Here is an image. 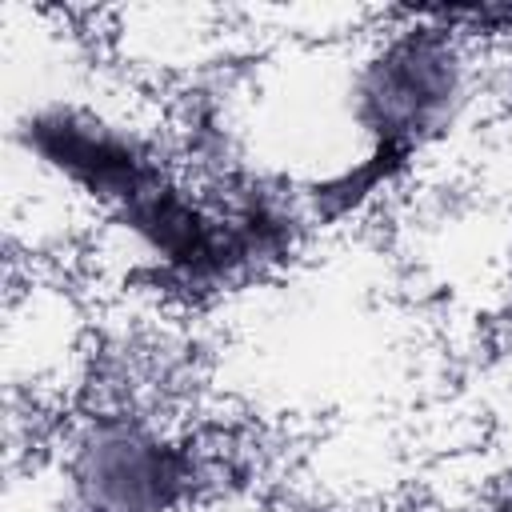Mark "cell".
I'll return each instance as SVG.
<instances>
[{
    "instance_id": "cell-1",
    "label": "cell",
    "mask_w": 512,
    "mask_h": 512,
    "mask_svg": "<svg viewBox=\"0 0 512 512\" xmlns=\"http://www.w3.org/2000/svg\"><path fill=\"white\" fill-rule=\"evenodd\" d=\"M492 44L440 4L376 8L332 64V128L344 148L296 180L316 232L356 224L408 188L424 160L452 144L488 96Z\"/></svg>"
},
{
    "instance_id": "cell-5",
    "label": "cell",
    "mask_w": 512,
    "mask_h": 512,
    "mask_svg": "<svg viewBox=\"0 0 512 512\" xmlns=\"http://www.w3.org/2000/svg\"><path fill=\"white\" fill-rule=\"evenodd\" d=\"M476 512H512V464L500 476H492V484L484 488Z\"/></svg>"
},
{
    "instance_id": "cell-4",
    "label": "cell",
    "mask_w": 512,
    "mask_h": 512,
    "mask_svg": "<svg viewBox=\"0 0 512 512\" xmlns=\"http://www.w3.org/2000/svg\"><path fill=\"white\" fill-rule=\"evenodd\" d=\"M228 472L212 436L140 400L80 404L48 448L60 512H196Z\"/></svg>"
},
{
    "instance_id": "cell-3",
    "label": "cell",
    "mask_w": 512,
    "mask_h": 512,
    "mask_svg": "<svg viewBox=\"0 0 512 512\" xmlns=\"http://www.w3.org/2000/svg\"><path fill=\"white\" fill-rule=\"evenodd\" d=\"M28 64H4V152L8 176L60 192L68 208L108 220L172 168H180L168 116L100 76L80 32L48 8H24Z\"/></svg>"
},
{
    "instance_id": "cell-2",
    "label": "cell",
    "mask_w": 512,
    "mask_h": 512,
    "mask_svg": "<svg viewBox=\"0 0 512 512\" xmlns=\"http://www.w3.org/2000/svg\"><path fill=\"white\" fill-rule=\"evenodd\" d=\"M312 236L284 172L260 160L216 172L180 164L96 224V252L116 288L184 316L272 280Z\"/></svg>"
},
{
    "instance_id": "cell-6",
    "label": "cell",
    "mask_w": 512,
    "mask_h": 512,
    "mask_svg": "<svg viewBox=\"0 0 512 512\" xmlns=\"http://www.w3.org/2000/svg\"><path fill=\"white\" fill-rule=\"evenodd\" d=\"M496 332H500V340L512 348V256H508V272H504V284H500V304H496Z\"/></svg>"
}]
</instances>
